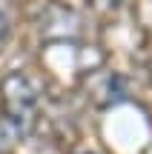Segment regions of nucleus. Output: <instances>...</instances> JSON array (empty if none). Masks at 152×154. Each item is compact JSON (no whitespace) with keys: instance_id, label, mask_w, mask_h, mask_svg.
I'll return each mask as SVG.
<instances>
[{"instance_id":"nucleus-1","label":"nucleus","mask_w":152,"mask_h":154,"mask_svg":"<svg viewBox=\"0 0 152 154\" xmlns=\"http://www.w3.org/2000/svg\"><path fill=\"white\" fill-rule=\"evenodd\" d=\"M40 111H43V100L34 80L26 72H9L0 80V114L20 134L37 126Z\"/></svg>"},{"instance_id":"nucleus-2","label":"nucleus","mask_w":152,"mask_h":154,"mask_svg":"<svg viewBox=\"0 0 152 154\" xmlns=\"http://www.w3.org/2000/svg\"><path fill=\"white\" fill-rule=\"evenodd\" d=\"M9 34H11V20H9V14L0 9V46L9 40Z\"/></svg>"},{"instance_id":"nucleus-3","label":"nucleus","mask_w":152,"mask_h":154,"mask_svg":"<svg viewBox=\"0 0 152 154\" xmlns=\"http://www.w3.org/2000/svg\"><path fill=\"white\" fill-rule=\"evenodd\" d=\"M83 154H89V151H83Z\"/></svg>"}]
</instances>
